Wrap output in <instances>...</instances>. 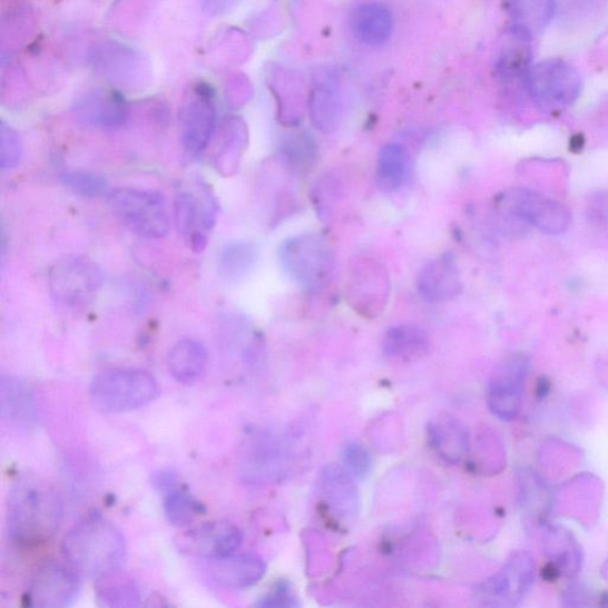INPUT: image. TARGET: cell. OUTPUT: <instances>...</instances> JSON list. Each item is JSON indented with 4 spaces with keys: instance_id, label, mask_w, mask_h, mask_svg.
Returning <instances> with one entry per match:
<instances>
[{
    "instance_id": "cell-22",
    "label": "cell",
    "mask_w": 608,
    "mask_h": 608,
    "mask_svg": "<svg viewBox=\"0 0 608 608\" xmlns=\"http://www.w3.org/2000/svg\"><path fill=\"white\" fill-rule=\"evenodd\" d=\"M167 364L175 381L192 385L204 377L208 353L198 340L183 339L170 350Z\"/></svg>"
},
{
    "instance_id": "cell-24",
    "label": "cell",
    "mask_w": 608,
    "mask_h": 608,
    "mask_svg": "<svg viewBox=\"0 0 608 608\" xmlns=\"http://www.w3.org/2000/svg\"><path fill=\"white\" fill-rule=\"evenodd\" d=\"M383 351L393 361L416 362L431 353L432 340L416 325H399L385 333Z\"/></svg>"
},
{
    "instance_id": "cell-26",
    "label": "cell",
    "mask_w": 608,
    "mask_h": 608,
    "mask_svg": "<svg viewBox=\"0 0 608 608\" xmlns=\"http://www.w3.org/2000/svg\"><path fill=\"white\" fill-rule=\"evenodd\" d=\"M351 26L357 41L370 47H377L391 38L393 17L385 6L369 3L354 10Z\"/></svg>"
},
{
    "instance_id": "cell-29",
    "label": "cell",
    "mask_w": 608,
    "mask_h": 608,
    "mask_svg": "<svg viewBox=\"0 0 608 608\" xmlns=\"http://www.w3.org/2000/svg\"><path fill=\"white\" fill-rule=\"evenodd\" d=\"M258 259V249L249 242L227 244L218 259V273L228 283H238L254 271Z\"/></svg>"
},
{
    "instance_id": "cell-3",
    "label": "cell",
    "mask_w": 608,
    "mask_h": 608,
    "mask_svg": "<svg viewBox=\"0 0 608 608\" xmlns=\"http://www.w3.org/2000/svg\"><path fill=\"white\" fill-rule=\"evenodd\" d=\"M278 256L284 272L304 290L324 291L334 277L333 248L321 235L292 237L281 245Z\"/></svg>"
},
{
    "instance_id": "cell-39",
    "label": "cell",
    "mask_w": 608,
    "mask_h": 608,
    "mask_svg": "<svg viewBox=\"0 0 608 608\" xmlns=\"http://www.w3.org/2000/svg\"><path fill=\"white\" fill-rule=\"evenodd\" d=\"M207 2H209L210 6H213V3L220 2V0H207Z\"/></svg>"
},
{
    "instance_id": "cell-34",
    "label": "cell",
    "mask_w": 608,
    "mask_h": 608,
    "mask_svg": "<svg viewBox=\"0 0 608 608\" xmlns=\"http://www.w3.org/2000/svg\"><path fill=\"white\" fill-rule=\"evenodd\" d=\"M63 185L84 198H99L112 192L106 178L88 171H67L62 175Z\"/></svg>"
},
{
    "instance_id": "cell-30",
    "label": "cell",
    "mask_w": 608,
    "mask_h": 608,
    "mask_svg": "<svg viewBox=\"0 0 608 608\" xmlns=\"http://www.w3.org/2000/svg\"><path fill=\"white\" fill-rule=\"evenodd\" d=\"M327 503L335 512H354L356 490L347 471L336 468L326 469L322 474Z\"/></svg>"
},
{
    "instance_id": "cell-23",
    "label": "cell",
    "mask_w": 608,
    "mask_h": 608,
    "mask_svg": "<svg viewBox=\"0 0 608 608\" xmlns=\"http://www.w3.org/2000/svg\"><path fill=\"white\" fill-rule=\"evenodd\" d=\"M248 128L239 117L226 119L220 146L214 157V167L223 177H232L238 174L244 155L248 148Z\"/></svg>"
},
{
    "instance_id": "cell-5",
    "label": "cell",
    "mask_w": 608,
    "mask_h": 608,
    "mask_svg": "<svg viewBox=\"0 0 608 608\" xmlns=\"http://www.w3.org/2000/svg\"><path fill=\"white\" fill-rule=\"evenodd\" d=\"M118 220L133 234L146 239H164L170 232L165 196L154 190L119 188L109 195Z\"/></svg>"
},
{
    "instance_id": "cell-27",
    "label": "cell",
    "mask_w": 608,
    "mask_h": 608,
    "mask_svg": "<svg viewBox=\"0 0 608 608\" xmlns=\"http://www.w3.org/2000/svg\"><path fill=\"white\" fill-rule=\"evenodd\" d=\"M281 163L293 174L311 171L318 160V147L307 133L295 131L285 136L280 147Z\"/></svg>"
},
{
    "instance_id": "cell-21",
    "label": "cell",
    "mask_w": 608,
    "mask_h": 608,
    "mask_svg": "<svg viewBox=\"0 0 608 608\" xmlns=\"http://www.w3.org/2000/svg\"><path fill=\"white\" fill-rule=\"evenodd\" d=\"M308 111L318 131L330 134L337 129L342 121L343 102L331 78H320L314 84L308 97Z\"/></svg>"
},
{
    "instance_id": "cell-19",
    "label": "cell",
    "mask_w": 608,
    "mask_h": 608,
    "mask_svg": "<svg viewBox=\"0 0 608 608\" xmlns=\"http://www.w3.org/2000/svg\"><path fill=\"white\" fill-rule=\"evenodd\" d=\"M0 411L6 422L26 431L38 422L30 388L22 380L10 374H2L0 380Z\"/></svg>"
},
{
    "instance_id": "cell-8",
    "label": "cell",
    "mask_w": 608,
    "mask_h": 608,
    "mask_svg": "<svg viewBox=\"0 0 608 608\" xmlns=\"http://www.w3.org/2000/svg\"><path fill=\"white\" fill-rule=\"evenodd\" d=\"M346 294L356 314L365 318L380 316L386 310L391 294L385 264L370 255L355 257L350 266Z\"/></svg>"
},
{
    "instance_id": "cell-12",
    "label": "cell",
    "mask_w": 608,
    "mask_h": 608,
    "mask_svg": "<svg viewBox=\"0 0 608 608\" xmlns=\"http://www.w3.org/2000/svg\"><path fill=\"white\" fill-rule=\"evenodd\" d=\"M528 367L524 355L512 354L494 369L488 389V404L497 419L512 421L520 413Z\"/></svg>"
},
{
    "instance_id": "cell-9",
    "label": "cell",
    "mask_w": 608,
    "mask_h": 608,
    "mask_svg": "<svg viewBox=\"0 0 608 608\" xmlns=\"http://www.w3.org/2000/svg\"><path fill=\"white\" fill-rule=\"evenodd\" d=\"M526 82L533 101L549 111L573 105L582 87L578 70L561 59H548L531 66Z\"/></svg>"
},
{
    "instance_id": "cell-2",
    "label": "cell",
    "mask_w": 608,
    "mask_h": 608,
    "mask_svg": "<svg viewBox=\"0 0 608 608\" xmlns=\"http://www.w3.org/2000/svg\"><path fill=\"white\" fill-rule=\"evenodd\" d=\"M62 552L71 567L100 581L118 575L127 558V542L111 521L91 513L68 532Z\"/></svg>"
},
{
    "instance_id": "cell-18",
    "label": "cell",
    "mask_w": 608,
    "mask_h": 608,
    "mask_svg": "<svg viewBox=\"0 0 608 608\" xmlns=\"http://www.w3.org/2000/svg\"><path fill=\"white\" fill-rule=\"evenodd\" d=\"M73 112L85 127L105 130L120 128L129 116L128 106L119 95L104 91L82 97Z\"/></svg>"
},
{
    "instance_id": "cell-25",
    "label": "cell",
    "mask_w": 608,
    "mask_h": 608,
    "mask_svg": "<svg viewBox=\"0 0 608 608\" xmlns=\"http://www.w3.org/2000/svg\"><path fill=\"white\" fill-rule=\"evenodd\" d=\"M428 441L433 451L450 463L459 462L470 450L467 428L451 416H443L429 425Z\"/></svg>"
},
{
    "instance_id": "cell-28",
    "label": "cell",
    "mask_w": 608,
    "mask_h": 608,
    "mask_svg": "<svg viewBox=\"0 0 608 608\" xmlns=\"http://www.w3.org/2000/svg\"><path fill=\"white\" fill-rule=\"evenodd\" d=\"M408 173L406 150L396 143L385 145L379 154L377 169H375V182L380 189L385 193L399 190L404 185Z\"/></svg>"
},
{
    "instance_id": "cell-6",
    "label": "cell",
    "mask_w": 608,
    "mask_h": 608,
    "mask_svg": "<svg viewBox=\"0 0 608 608\" xmlns=\"http://www.w3.org/2000/svg\"><path fill=\"white\" fill-rule=\"evenodd\" d=\"M219 202L212 188L196 178L174 199L175 227L195 254H203L208 235L217 224Z\"/></svg>"
},
{
    "instance_id": "cell-15",
    "label": "cell",
    "mask_w": 608,
    "mask_h": 608,
    "mask_svg": "<svg viewBox=\"0 0 608 608\" xmlns=\"http://www.w3.org/2000/svg\"><path fill=\"white\" fill-rule=\"evenodd\" d=\"M504 210L547 232H560L568 224V213L559 205L526 190L504 196Z\"/></svg>"
},
{
    "instance_id": "cell-37",
    "label": "cell",
    "mask_w": 608,
    "mask_h": 608,
    "mask_svg": "<svg viewBox=\"0 0 608 608\" xmlns=\"http://www.w3.org/2000/svg\"><path fill=\"white\" fill-rule=\"evenodd\" d=\"M344 467L349 474L356 479H364L372 469V457L364 445L352 442L343 452Z\"/></svg>"
},
{
    "instance_id": "cell-38",
    "label": "cell",
    "mask_w": 608,
    "mask_h": 608,
    "mask_svg": "<svg viewBox=\"0 0 608 608\" xmlns=\"http://www.w3.org/2000/svg\"><path fill=\"white\" fill-rule=\"evenodd\" d=\"M297 605L291 587L284 582L277 584L271 594H267L256 604L259 607H294Z\"/></svg>"
},
{
    "instance_id": "cell-4",
    "label": "cell",
    "mask_w": 608,
    "mask_h": 608,
    "mask_svg": "<svg viewBox=\"0 0 608 608\" xmlns=\"http://www.w3.org/2000/svg\"><path fill=\"white\" fill-rule=\"evenodd\" d=\"M151 373L138 369L107 370L96 375L89 395L106 413H128L148 405L158 396Z\"/></svg>"
},
{
    "instance_id": "cell-17",
    "label": "cell",
    "mask_w": 608,
    "mask_h": 608,
    "mask_svg": "<svg viewBox=\"0 0 608 608\" xmlns=\"http://www.w3.org/2000/svg\"><path fill=\"white\" fill-rule=\"evenodd\" d=\"M418 290L422 298L432 303L457 298L462 283L455 258L445 254L428 262L419 274Z\"/></svg>"
},
{
    "instance_id": "cell-35",
    "label": "cell",
    "mask_w": 608,
    "mask_h": 608,
    "mask_svg": "<svg viewBox=\"0 0 608 608\" xmlns=\"http://www.w3.org/2000/svg\"><path fill=\"white\" fill-rule=\"evenodd\" d=\"M23 156V143L20 134L11 125H0V169L11 170L20 165Z\"/></svg>"
},
{
    "instance_id": "cell-20",
    "label": "cell",
    "mask_w": 608,
    "mask_h": 608,
    "mask_svg": "<svg viewBox=\"0 0 608 608\" xmlns=\"http://www.w3.org/2000/svg\"><path fill=\"white\" fill-rule=\"evenodd\" d=\"M514 38L529 40L545 29L556 13V0H506Z\"/></svg>"
},
{
    "instance_id": "cell-13",
    "label": "cell",
    "mask_w": 608,
    "mask_h": 608,
    "mask_svg": "<svg viewBox=\"0 0 608 608\" xmlns=\"http://www.w3.org/2000/svg\"><path fill=\"white\" fill-rule=\"evenodd\" d=\"M80 591L81 581L76 568L49 563L31 578L26 600L31 607L62 608L73 605Z\"/></svg>"
},
{
    "instance_id": "cell-32",
    "label": "cell",
    "mask_w": 608,
    "mask_h": 608,
    "mask_svg": "<svg viewBox=\"0 0 608 608\" xmlns=\"http://www.w3.org/2000/svg\"><path fill=\"white\" fill-rule=\"evenodd\" d=\"M343 184L336 174L327 171L322 174L312 188V200L321 222L333 220L336 206L342 199Z\"/></svg>"
},
{
    "instance_id": "cell-14",
    "label": "cell",
    "mask_w": 608,
    "mask_h": 608,
    "mask_svg": "<svg viewBox=\"0 0 608 608\" xmlns=\"http://www.w3.org/2000/svg\"><path fill=\"white\" fill-rule=\"evenodd\" d=\"M243 542L238 527L229 522H212L187 529L177 536L175 545L188 557L206 561L234 553Z\"/></svg>"
},
{
    "instance_id": "cell-16",
    "label": "cell",
    "mask_w": 608,
    "mask_h": 608,
    "mask_svg": "<svg viewBox=\"0 0 608 608\" xmlns=\"http://www.w3.org/2000/svg\"><path fill=\"white\" fill-rule=\"evenodd\" d=\"M206 573L209 581L226 589H246L258 584L266 573V566L255 553H231L208 561Z\"/></svg>"
},
{
    "instance_id": "cell-7",
    "label": "cell",
    "mask_w": 608,
    "mask_h": 608,
    "mask_svg": "<svg viewBox=\"0 0 608 608\" xmlns=\"http://www.w3.org/2000/svg\"><path fill=\"white\" fill-rule=\"evenodd\" d=\"M102 281V273L95 261L82 256L67 257L51 267L49 290L61 306L82 310L97 298Z\"/></svg>"
},
{
    "instance_id": "cell-36",
    "label": "cell",
    "mask_w": 608,
    "mask_h": 608,
    "mask_svg": "<svg viewBox=\"0 0 608 608\" xmlns=\"http://www.w3.org/2000/svg\"><path fill=\"white\" fill-rule=\"evenodd\" d=\"M530 68L531 52L522 46L507 51L498 65L499 76L506 80L527 79Z\"/></svg>"
},
{
    "instance_id": "cell-31",
    "label": "cell",
    "mask_w": 608,
    "mask_h": 608,
    "mask_svg": "<svg viewBox=\"0 0 608 608\" xmlns=\"http://www.w3.org/2000/svg\"><path fill=\"white\" fill-rule=\"evenodd\" d=\"M164 510L168 522L177 528H188L205 512L198 500L178 487L165 492Z\"/></svg>"
},
{
    "instance_id": "cell-1",
    "label": "cell",
    "mask_w": 608,
    "mask_h": 608,
    "mask_svg": "<svg viewBox=\"0 0 608 608\" xmlns=\"http://www.w3.org/2000/svg\"><path fill=\"white\" fill-rule=\"evenodd\" d=\"M63 520L59 493L33 475L18 478L8 500V531L18 547L32 548L49 542Z\"/></svg>"
},
{
    "instance_id": "cell-33",
    "label": "cell",
    "mask_w": 608,
    "mask_h": 608,
    "mask_svg": "<svg viewBox=\"0 0 608 608\" xmlns=\"http://www.w3.org/2000/svg\"><path fill=\"white\" fill-rule=\"evenodd\" d=\"M112 577L100 580L97 594L99 604L107 607L139 606L141 595L138 587L129 581L112 580Z\"/></svg>"
},
{
    "instance_id": "cell-10",
    "label": "cell",
    "mask_w": 608,
    "mask_h": 608,
    "mask_svg": "<svg viewBox=\"0 0 608 608\" xmlns=\"http://www.w3.org/2000/svg\"><path fill=\"white\" fill-rule=\"evenodd\" d=\"M533 579V559L526 551H517L497 575L475 588L474 598L481 606L516 607L529 595Z\"/></svg>"
},
{
    "instance_id": "cell-11",
    "label": "cell",
    "mask_w": 608,
    "mask_h": 608,
    "mask_svg": "<svg viewBox=\"0 0 608 608\" xmlns=\"http://www.w3.org/2000/svg\"><path fill=\"white\" fill-rule=\"evenodd\" d=\"M216 127L217 107L212 88L207 85L193 86L180 109V134L186 151L194 156L205 151Z\"/></svg>"
}]
</instances>
